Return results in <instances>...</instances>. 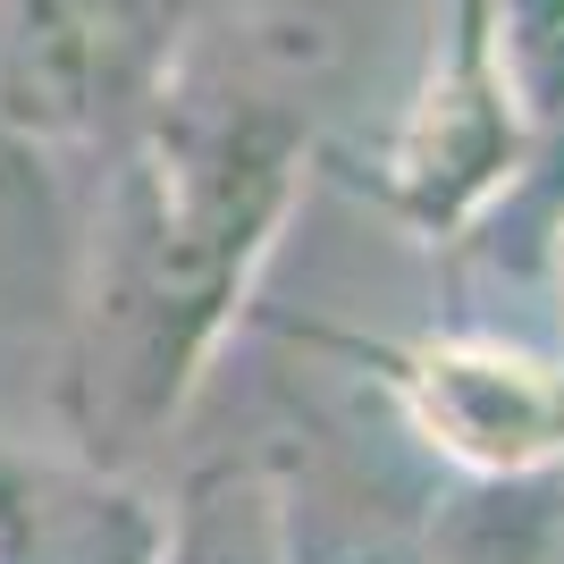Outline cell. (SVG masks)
Segmentation results:
<instances>
[{
	"mask_svg": "<svg viewBox=\"0 0 564 564\" xmlns=\"http://www.w3.org/2000/svg\"><path fill=\"white\" fill-rule=\"evenodd\" d=\"M212 0H0V143L76 161L143 127Z\"/></svg>",
	"mask_w": 564,
	"mask_h": 564,
	"instance_id": "3",
	"label": "cell"
},
{
	"mask_svg": "<svg viewBox=\"0 0 564 564\" xmlns=\"http://www.w3.org/2000/svg\"><path fill=\"white\" fill-rule=\"evenodd\" d=\"M346 354L379 371L413 447L464 471V489L564 471V354H540L497 329H438Z\"/></svg>",
	"mask_w": 564,
	"mask_h": 564,
	"instance_id": "4",
	"label": "cell"
},
{
	"mask_svg": "<svg viewBox=\"0 0 564 564\" xmlns=\"http://www.w3.org/2000/svg\"><path fill=\"white\" fill-rule=\"evenodd\" d=\"M556 279H564V219H556Z\"/></svg>",
	"mask_w": 564,
	"mask_h": 564,
	"instance_id": "10",
	"label": "cell"
},
{
	"mask_svg": "<svg viewBox=\"0 0 564 564\" xmlns=\"http://www.w3.org/2000/svg\"><path fill=\"white\" fill-rule=\"evenodd\" d=\"M212 9H219V0H212Z\"/></svg>",
	"mask_w": 564,
	"mask_h": 564,
	"instance_id": "11",
	"label": "cell"
},
{
	"mask_svg": "<svg viewBox=\"0 0 564 564\" xmlns=\"http://www.w3.org/2000/svg\"><path fill=\"white\" fill-rule=\"evenodd\" d=\"M497 34H506V59L522 76L531 118H556L564 110V0H497Z\"/></svg>",
	"mask_w": 564,
	"mask_h": 564,
	"instance_id": "7",
	"label": "cell"
},
{
	"mask_svg": "<svg viewBox=\"0 0 564 564\" xmlns=\"http://www.w3.org/2000/svg\"><path fill=\"white\" fill-rule=\"evenodd\" d=\"M522 152H531V101L497 34V0H438L413 76L379 110V127L329 152V169L404 228L455 236L522 177Z\"/></svg>",
	"mask_w": 564,
	"mask_h": 564,
	"instance_id": "2",
	"label": "cell"
},
{
	"mask_svg": "<svg viewBox=\"0 0 564 564\" xmlns=\"http://www.w3.org/2000/svg\"><path fill=\"white\" fill-rule=\"evenodd\" d=\"M161 522L135 471L51 455L0 430V564H161Z\"/></svg>",
	"mask_w": 564,
	"mask_h": 564,
	"instance_id": "5",
	"label": "cell"
},
{
	"mask_svg": "<svg viewBox=\"0 0 564 564\" xmlns=\"http://www.w3.org/2000/svg\"><path fill=\"white\" fill-rule=\"evenodd\" d=\"M161 564H295L286 480L253 455L186 471V489L161 522Z\"/></svg>",
	"mask_w": 564,
	"mask_h": 564,
	"instance_id": "6",
	"label": "cell"
},
{
	"mask_svg": "<svg viewBox=\"0 0 564 564\" xmlns=\"http://www.w3.org/2000/svg\"><path fill=\"white\" fill-rule=\"evenodd\" d=\"M547 564H564V506H556V547H547Z\"/></svg>",
	"mask_w": 564,
	"mask_h": 564,
	"instance_id": "9",
	"label": "cell"
},
{
	"mask_svg": "<svg viewBox=\"0 0 564 564\" xmlns=\"http://www.w3.org/2000/svg\"><path fill=\"white\" fill-rule=\"evenodd\" d=\"M18 169H25V161H18V152H9V143H0V186H9V177H18Z\"/></svg>",
	"mask_w": 564,
	"mask_h": 564,
	"instance_id": "8",
	"label": "cell"
},
{
	"mask_svg": "<svg viewBox=\"0 0 564 564\" xmlns=\"http://www.w3.org/2000/svg\"><path fill=\"white\" fill-rule=\"evenodd\" d=\"M312 177V135L212 59H177L143 127L101 161L76 261L59 422L68 455L135 471L203 397L261 261Z\"/></svg>",
	"mask_w": 564,
	"mask_h": 564,
	"instance_id": "1",
	"label": "cell"
}]
</instances>
